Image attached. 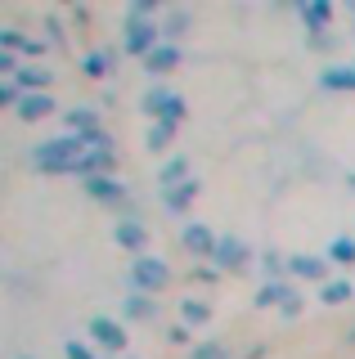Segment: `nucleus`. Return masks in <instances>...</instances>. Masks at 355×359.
Instances as JSON below:
<instances>
[{"label":"nucleus","mask_w":355,"mask_h":359,"mask_svg":"<svg viewBox=\"0 0 355 359\" xmlns=\"http://www.w3.org/2000/svg\"><path fill=\"white\" fill-rule=\"evenodd\" d=\"M288 292H293V283H279V278H270V283L257 292V306H283Z\"/></svg>","instance_id":"obj_18"},{"label":"nucleus","mask_w":355,"mask_h":359,"mask_svg":"<svg viewBox=\"0 0 355 359\" xmlns=\"http://www.w3.org/2000/svg\"><path fill=\"white\" fill-rule=\"evenodd\" d=\"M171 135H175L171 121H153V130H149V149H166V144H171Z\"/></svg>","instance_id":"obj_22"},{"label":"nucleus","mask_w":355,"mask_h":359,"mask_svg":"<svg viewBox=\"0 0 355 359\" xmlns=\"http://www.w3.org/2000/svg\"><path fill=\"white\" fill-rule=\"evenodd\" d=\"M18 359H27V355H18Z\"/></svg>","instance_id":"obj_31"},{"label":"nucleus","mask_w":355,"mask_h":359,"mask_svg":"<svg viewBox=\"0 0 355 359\" xmlns=\"http://www.w3.org/2000/svg\"><path fill=\"white\" fill-rule=\"evenodd\" d=\"M351 283H347V278H333V283H324V287H319V301H324V306H342V301H351Z\"/></svg>","instance_id":"obj_17"},{"label":"nucleus","mask_w":355,"mask_h":359,"mask_svg":"<svg viewBox=\"0 0 355 359\" xmlns=\"http://www.w3.org/2000/svg\"><path fill=\"white\" fill-rule=\"evenodd\" d=\"M185 22H189V18H185L180 9H175V14H166V22H162V41H171L175 32H185Z\"/></svg>","instance_id":"obj_24"},{"label":"nucleus","mask_w":355,"mask_h":359,"mask_svg":"<svg viewBox=\"0 0 355 359\" xmlns=\"http://www.w3.org/2000/svg\"><path fill=\"white\" fill-rule=\"evenodd\" d=\"M283 314H288V319H293V314H302V297H297V287L293 292H288V301H283V306H279Z\"/></svg>","instance_id":"obj_27"},{"label":"nucleus","mask_w":355,"mask_h":359,"mask_svg":"<svg viewBox=\"0 0 355 359\" xmlns=\"http://www.w3.org/2000/svg\"><path fill=\"white\" fill-rule=\"evenodd\" d=\"M0 104H23L18 99V81H0Z\"/></svg>","instance_id":"obj_26"},{"label":"nucleus","mask_w":355,"mask_h":359,"mask_svg":"<svg viewBox=\"0 0 355 359\" xmlns=\"http://www.w3.org/2000/svg\"><path fill=\"white\" fill-rule=\"evenodd\" d=\"M351 184H355V175H351Z\"/></svg>","instance_id":"obj_30"},{"label":"nucleus","mask_w":355,"mask_h":359,"mask_svg":"<svg viewBox=\"0 0 355 359\" xmlns=\"http://www.w3.org/2000/svg\"><path fill=\"white\" fill-rule=\"evenodd\" d=\"M288 274H297V278H324V261H319V256H288Z\"/></svg>","instance_id":"obj_14"},{"label":"nucleus","mask_w":355,"mask_h":359,"mask_svg":"<svg viewBox=\"0 0 355 359\" xmlns=\"http://www.w3.org/2000/svg\"><path fill=\"white\" fill-rule=\"evenodd\" d=\"M91 337L104 346L108 355H121V351H126V332H121L113 319H104V314H99V319H91Z\"/></svg>","instance_id":"obj_7"},{"label":"nucleus","mask_w":355,"mask_h":359,"mask_svg":"<svg viewBox=\"0 0 355 359\" xmlns=\"http://www.w3.org/2000/svg\"><path fill=\"white\" fill-rule=\"evenodd\" d=\"M319 86L324 90H355V67H324Z\"/></svg>","instance_id":"obj_13"},{"label":"nucleus","mask_w":355,"mask_h":359,"mask_svg":"<svg viewBox=\"0 0 355 359\" xmlns=\"http://www.w3.org/2000/svg\"><path fill=\"white\" fill-rule=\"evenodd\" d=\"M185 175H189V162H185V157H171V162L162 166L158 184H162V189H175V184H185Z\"/></svg>","instance_id":"obj_16"},{"label":"nucleus","mask_w":355,"mask_h":359,"mask_svg":"<svg viewBox=\"0 0 355 359\" xmlns=\"http://www.w3.org/2000/svg\"><path fill=\"white\" fill-rule=\"evenodd\" d=\"M63 355H68V359H95L91 351H86V346L81 341H68V346H63Z\"/></svg>","instance_id":"obj_29"},{"label":"nucleus","mask_w":355,"mask_h":359,"mask_svg":"<svg viewBox=\"0 0 355 359\" xmlns=\"http://www.w3.org/2000/svg\"><path fill=\"white\" fill-rule=\"evenodd\" d=\"M328 256L337 265H355V238H337V243L328 247Z\"/></svg>","instance_id":"obj_21"},{"label":"nucleus","mask_w":355,"mask_h":359,"mask_svg":"<svg viewBox=\"0 0 355 359\" xmlns=\"http://www.w3.org/2000/svg\"><path fill=\"white\" fill-rule=\"evenodd\" d=\"M180 319H185V323H194V328H203V323H212V310H207L203 301H194V297H189V301H180Z\"/></svg>","instance_id":"obj_19"},{"label":"nucleus","mask_w":355,"mask_h":359,"mask_svg":"<svg viewBox=\"0 0 355 359\" xmlns=\"http://www.w3.org/2000/svg\"><path fill=\"white\" fill-rule=\"evenodd\" d=\"M158 14V5H149V0H135V5L126 9V18H153Z\"/></svg>","instance_id":"obj_25"},{"label":"nucleus","mask_w":355,"mask_h":359,"mask_svg":"<svg viewBox=\"0 0 355 359\" xmlns=\"http://www.w3.org/2000/svg\"><path fill=\"white\" fill-rule=\"evenodd\" d=\"M166 278H171V269H166V261H158V256H135V265H130V287L135 292H162Z\"/></svg>","instance_id":"obj_3"},{"label":"nucleus","mask_w":355,"mask_h":359,"mask_svg":"<svg viewBox=\"0 0 355 359\" xmlns=\"http://www.w3.org/2000/svg\"><path fill=\"white\" fill-rule=\"evenodd\" d=\"M216 233L212 229H207V224H198V220H189V224H185V229H180V247H185V252H189V256H203V261H216Z\"/></svg>","instance_id":"obj_4"},{"label":"nucleus","mask_w":355,"mask_h":359,"mask_svg":"<svg viewBox=\"0 0 355 359\" xmlns=\"http://www.w3.org/2000/svg\"><path fill=\"white\" fill-rule=\"evenodd\" d=\"M126 314L130 319H158V306H153L144 292H135V297H126Z\"/></svg>","instance_id":"obj_20"},{"label":"nucleus","mask_w":355,"mask_h":359,"mask_svg":"<svg viewBox=\"0 0 355 359\" xmlns=\"http://www.w3.org/2000/svg\"><path fill=\"white\" fill-rule=\"evenodd\" d=\"M194 359H225V346H198Z\"/></svg>","instance_id":"obj_28"},{"label":"nucleus","mask_w":355,"mask_h":359,"mask_svg":"<svg viewBox=\"0 0 355 359\" xmlns=\"http://www.w3.org/2000/svg\"><path fill=\"white\" fill-rule=\"evenodd\" d=\"M180 63V45L175 41H162L158 50L149 54V59H144V72H153V76H162V72H171V67Z\"/></svg>","instance_id":"obj_8"},{"label":"nucleus","mask_w":355,"mask_h":359,"mask_svg":"<svg viewBox=\"0 0 355 359\" xmlns=\"http://www.w3.org/2000/svg\"><path fill=\"white\" fill-rule=\"evenodd\" d=\"M140 108H144V117H153V121H171V126L185 117V99L175 95V90H166V86H153L149 95H144V104H140Z\"/></svg>","instance_id":"obj_2"},{"label":"nucleus","mask_w":355,"mask_h":359,"mask_svg":"<svg viewBox=\"0 0 355 359\" xmlns=\"http://www.w3.org/2000/svg\"><path fill=\"white\" fill-rule=\"evenodd\" d=\"M194 194H198V184H194V180H185V184H175V189H162V202H166L171 216H185L189 202H194Z\"/></svg>","instance_id":"obj_9"},{"label":"nucleus","mask_w":355,"mask_h":359,"mask_svg":"<svg viewBox=\"0 0 355 359\" xmlns=\"http://www.w3.org/2000/svg\"><path fill=\"white\" fill-rule=\"evenodd\" d=\"M113 243L126 247V252H144V247H149V229H144L135 216H121V220L113 224Z\"/></svg>","instance_id":"obj_6"},{"label":"nucleus","mask_w":355,"mask_h":359,"mask_svg":"<svg viewBox=\"0 0 355 359\" xmlns=\"http://www.w3.org/2000/svg\"><path fill=\"white\" fill-rule=\"evenodd\" d=\"M81 67H86V76H108L117 67V50H91L81 59Z\"/></svg>","instance_id":"obj_11"},{"label":"nucleus","mask_w":355,"mask_h":359,"mask_svg":"<svg viewBox=\"0 0 355 359\" xmlns=\"http://www.w3.org/2000/svg\"><path fill=\"white\" fill-rule=\"evenodd\" d=\"M63 121H68V130H72V135H81V140L99 135V117H95V108H72Z\"/></svg>","instance_id":"obj_10"},{"label":"nucleus","mask_w":355,"mask_h":359,"mask_svg":"<svg viewBox=\"0 0 355 359\" xmlns=\"http://www.w3.org/2000/svg\"><path fill=\"white\" fill-rule=\"evenodd\" d=\"M14 81H18V86H36V90H41V86L50 81V72H46V67H23V72H18Z\"/></svg>","instance_id":"obj_23"},{"label":"nucleus","mask_w":355,"mask_h":359,"mask_svg":"<svg viewBox=\"0 0 355 359\" xmlns=\"http://www.w3.org/2000/svg\"><path fill=\"white\" fill-rule=\"evenodd\" d=\"M54 104H50V95H23V104H18V117L23 121H36V117H46Z\"/></svg>","instance_id":"obj_15"},{"label":"nucleus","mask_w":355,"mask_h":359,"mask_svg":"<svg viewBox=\"0 0 355 359\" xmlns=\"http://www.w3.org/2000/svg\"><path fill=\"white\" fill-rule=\"evenodd\" d=\"M86 189H91L99 202H121V198H126V189H121L117 180H108V175H91V180H86Z\"/></svg>","instance_id":"obj_12"},{"label":"nucleus","mask_w":355,"mask_h":359,"mask_svg":"<svg viewBox=\"0 0 355 359\" xmlns=\"http://www.w3.org/2000/svg\"><path fill=\"white\" fill-rule=\"evenodd\" d=\"M248 265H252V247L239 243V238H229V233H220V243H216V269L239 274V269H248Z\"/></svg>","instance_id":"obj_5"},{"label":"nucleus","mask_w":355,"mask_h":359,"mask_svg":"<svg viewBox=\"0 0 355 359\" xmlns=\"http://www.w3.org/2000/svg\"><path fill=\"white\" fill-rule=\"evenodd\" d=\"M81 162H86V140L81 135H63V140H46L32 149V166L46 175H81Z\"/></svg>","instance_id":"obj_1"}]
</instances>
